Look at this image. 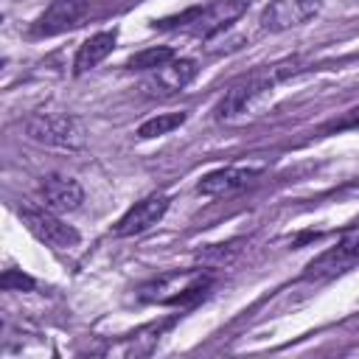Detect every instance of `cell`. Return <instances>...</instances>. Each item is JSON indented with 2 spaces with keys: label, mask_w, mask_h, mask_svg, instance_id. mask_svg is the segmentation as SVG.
<instances>
[{
  "label": "cell",
  "mask_w": 359,
  "mask_h": 359,
  "mask_svg": "<svg viewBox=\"0 0 359 359\" xmlns=\"http://www.w3.org/2000/svg\"><path fill=\"white\" fill-rule=\"evenodd\" d=\"M236 252H238L236 244H210V247H205V250L199 252V261L208 264V266H224V264L233 261Z\"/></svg>",
  "instance_id": "cell-16"
},
{
  "label": "cell",
  "mask_w": 359,
  "mask_h": 359,
  "mask_svg": "<svg viewBox=\"0 0 359 359\" xmlns=\"http://www.w3.org/2000/svg\"><path fill=\"white\" fill-rule=\"evenodd\" d=\"M261 177V168H247V165H227V168H216L210 174H205L196 185L199 194L205 196H227L236 194L247 185H252Z\"/></svg>",
  "instance_id": "cell-10"
},
{
  "label": "cell",
  "mask_w": 359,
  "mask_h": 359,
  "mask_svg": "<svg viewBox=\"0 0 359 359\" xmlns=\"http://www.w3.org/2000/svg\"><path fill=\"white\" fill-rule=\"evenodd\" d=\"M87 11H90V3H87V0H53V3L42 11V17L36 20L34 34H39V36H53V34H62V31H67V28H76Z\"/></svg>",
  "instance_id": "cell-9"
},
{
  "label": "cell",
  "mask_w": 359,
  "mask_h": 359,
  "mask_svg": "<svg viewBox=\"0 0 359 359\" xmlns=\"http://www.w3.org/2000/svg\"><path fill=\"white\" fill-rule=\"evenodd\" d=\"M0 286L6 292H31L34 289V278L31 275H22L20 269H6L3 278H0Z\"/></svg>",
  "instance_id": "cell-17"
},
{
  "label": "cell",
  "mask_w": 359,
  "mask_h": 359,
  "mask_svg": "<svg viewBox=\"0 0 359 359\" xmlns=\"http://www.w3.org/2000/svg\"><path fill=\"white\" fill-rule=\"evenodd\" d=\"M185 121H188V112H163V115H154V118H149V121H143V123L137 126V137H140V140L163 137V135L180 129Z\"/></svg>",
  "instance_id": "cell-14"
},
{
  "label": "cell",
  "mask_w": 359,
  "mask_h": 359,
  "mask_svg": "<svg viewBox=\"0 0 359 359\" xmlns=\"http://www.w3.org/2000/svg\"><path fill=\"white\" fill-rule=\"evenodd\" d=\"M275 81H278V73H255V76H250V79L236 81V84L222 95V101L216 104L213 115H216L219 121H227V118H233V115L247 112V107H250L258 95H264L266 90H272Z\"/></svg>",
  "instance_id": "cell-5"
},
{
  "label": "cell",
  "mask_w": 359,
  "mask_h": 359,
  "mask_svg": "<svg viewBox=\"0 0 359 359\" xmlns=\"http://www.w3.org/2000/svg\"><path fill=\"white\" fill-rule=\"evenodd\" d=\"M20 219L25 222V227L45 244L56 247V250H70L79 244V233L73 224H65L56 210H50L48 205L45 208H36V205H25L20 208Z\"/></svg>",
  "instance_id": "cell-4"
},
{
  "label": "cell",
  "mask_w": 359,
  "mask_h": 359,
  "mask_svg": "<svg viewBox=\"0 0 359 359\" xmlns=\"http://www.w3.org/2000/svg\"><path fill=\"white\" fill-rule=\"evenodd\" d=\"M174 56H177L174 48H165V45L163 48H143V50H137V53L129 56L126 67L129 70H157V67L168 65Z\"/></svg>",
  "instance_id": "cell-15"
},
{
  "label": "cell",
  "mask_w": 359,
  "mask_h": 359,
  "mask_svg": "<svg viewBox=\"0 0 359 359\" xmlns=\"http://www.w3.org/2000/svg\"><path fill=\"white\" fill-rule=\"evenodd\" d=\"M247 8H250L247 0H210L208 6H194V8H185L174 17H163L154 22V28L185 31V34L210 39L213 34H222L224 28H230Z\"/></svg>",
  "instance_id": "cell-1"
},
{
  "label": "cell",
  "mask_w": 359,
  "mask_h": 359,
  "mask_svg": "<svg viewBox=\"0 0 359 359\" xmlns=\"http://www.w3.org/2000/svg\"><path fill=\"white\" fill-rule=\"evenodd\" d=\"M196 73H199V67H196L194 59H177L174 56L168 65L154 70V76L146 87L154 90V93H180L182 87H188L196 79Z\"/></svg>",
  "instance_id": "cell-12"
},
{
  "label": "cell",
  "mask_w": 359,
  "mask_h": 359,
  "mask_svg": "<svg viewBox=\"0 0 359 359\" xmlns=\"http://www.w3.org/2000/svg\"><path fill=\"white\" fill-rule=\"evenodd\" d=\"M210 286H213V275L202 269H188V272H171L154 278L140 289V297L146 303H160V306H191L202 300Z\"/></svg>",
  "instance_id": "cell-2"
},
{
  "label": "cell",
  "mask_w": 359,
  "mask_h": 359,
  "mask_svg": "<svg viewBox=\"0 0 359 359\" xmlns=\"http://www.w3.org/2000/svg\"><path fill=\"white\" fill-rule=\"evenodd\" d=\"M168 196L165 194H149V196H143L140 202H135L118 222H115V227H112V233L115 236H121V238H126V236H137V233H146L149 227H154L163 216H165V210H168Z\"/></svg>",
  "instance_id": "cell-7"
},
{
  "label": "cell",
  "mask_w": 359,
  "mask_h": 359,
  "mask_svg": "<svg viewBox=\"0 0 359 359\" xmlns=\"http://www.w3.org/2000/svg\"><path fill=\"white\" fill-rule=\"evenodd\" d=\"M22 129L31 140L53 146V149H67L76 151L84 146V129L73 115L65 112H34L22 121Z\"/></svg>",
  "instance_id": "cell-3"
},
{
  "label": "cell",
  "mask_w": 359,
  "mask_h": 359,
  "mask_svg": "<svg viewBox=\"0 0 359 359\" xmlns=\"http://www.w3.org/2000/svg\"><path fill=\"white\" fill-rule=\"evenodd\" d=\"M353 264H359V230H356V233H348V236L339 238L331 250H325L323 255H317V258L306 266V275H303V278H314V280L334 278V275L351 269Z\"/></svg>",
  "instance_id": "cell-6"
},
{
  "label": "cell",
  "mask_w": 359,
  "mask_h": 359,
  "mask_svg": "<svg viewBox=\"0 0 359 359\" xmlns=\"http://www.w3.org/2000/svg\"><path fill=\"white\" fill-rule=\"evenodd\" d=\"M348 126H359V107H356V109H351L339 123H334V129H348Z\"/></svg>",
  "instance_id": "cell-18"
},
{
  "label": "cell",
  "mask_w": 359,
  "mask_h": 359,
  "mask_svg": "<svg viewBox=\"0 0 359 359\" xmlns=\"http://www.w3.org/2000/svg\"><path fill=\"white\" fill-rule=\"evenodd\" d=\"M39 194H42L45 205L56 213L79 210L84 202V188L73 177H62V174H48L39 185Z\"/></svg>",
  "instance_id": "cell-11"
},
{
  "label": "cell",
  "mask_w": 359,
  "mask_h": 359,
  "mask_svg": "<svg viewBox=\"0 0 359 359\" xmlns=\"http://www.w3.org/2000/svg\"><path fill=\"white\" fill-rule=\"evenodd\" d=\"M320 11V0H272L264 11H261V28L264 31H289L303 25L306 20H311Z\"/></svg>",
  "instance_id": "cell-8"
},
{
  "label": "cell",
  "mask_w": 359,
  "mask_h": 359,
  "mask_svg": "<svg viewBox=\"0 0 359 359\" xmlns=\"http://www.w3.org/2000/svg\"><path fill=\"white\" fill-rule=\"evenodd\" d=\"M115 39H118L115 31H98V34L87 36V39L79 45V50H76L73 70H76V73H87V70H93L95 65H101V62L112 53Z\"/></svg>",
  "instance_id": "cell-13"
}]
</instances>
